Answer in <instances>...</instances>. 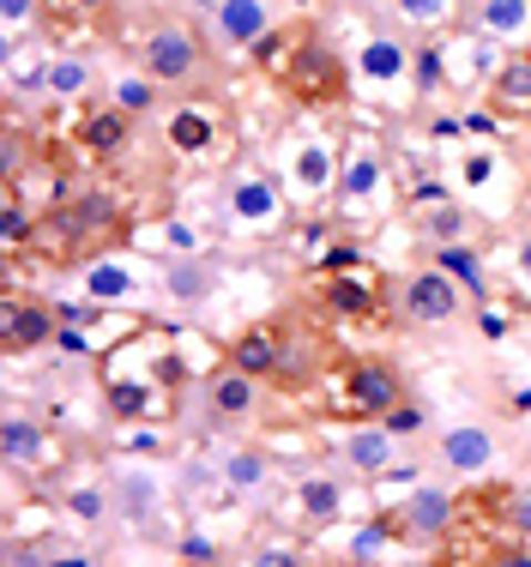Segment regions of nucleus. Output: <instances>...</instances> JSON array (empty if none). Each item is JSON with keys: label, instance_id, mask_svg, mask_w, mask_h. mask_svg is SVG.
Wrapping results in <instances>:
<instances>
[{"label": "nucleus", "instance_id": "1", "mask_svg": "<svg viewBox=\"0 0 531 567\" xmlns=\"http://www.w3.org/2000/svg\"><path fill=\"white\" fill-rule=\"evenodd\" d=\"M127 241V212L109 187H73L61 194L54 206H43L37 218V236H31V254L49 266H91L103 260L109 248Z\"/></svg>", "mask_w": 531, "mask_h": 567}, {"label": "nucleus", "instance_id": "2", "mask_svg": "<svg viewBox=\"0 0 531 567\" xmlns=\"http://www.w3.org/2000/svg\"><path fill=\"white\" fill-rule=\"evenodd\" d=\"M272 327H278V374H272V386L278 393H315L320 381H333L338 374V344L333 332H326V320L315 308H284V315H272Z\"/></svg>", "mask_w": 531, "mask_h": 567}, {"label": "nucleus", "instance_id": "3", "mask_svg": "<svg viewBox=\"0 0 531 567\" xmlns=\"http://www.w3.org/2000/svg\"><path fill=\"white\" fill-rule=\"evenodd\" d=\"M278 85L290 91V103H303V110H345L350 91H357V66L308 24L303 43L290 49V61L278 66Z\"/></svg>", "mask_w": 531, "mask_h": 567}, {"label": "nucleus", "instance_id": "4", "mask_svg": "<svg viewBox=\"0 0 531 567\" xmlns=\"http://www.w3.org/2000/svg\"><path fill=\"white\" fill-rule=\"evenodd\" d=\"M140 73H152L157 85H175V91L182 85L200 91L217 79V55H212L206 37H200V24L157 19V24H145V37H140Z\"/></svg>", "mask_w": 531, "mask_h": 567}, {"label": "nucleus", "instance_id": "5", "mask_svg": "<svg viewBox=\"0 0 531 567\" xmlns=\"http://www.w3.org/2000/svg\"><path fill=\"white\" fill-rule=\"evenodd\" d=\"M338 386V416H350V423H380L387 411H399L405 399H411V386H405V369L392 357H345L333 374Z\"/></svg>", "mask_w": 531, "mask_h": 567}, {"label": "nucleus", "instance_id": "6", "mask_svg": "<svg viewBox=\"0 0 531 567\" xmlns=\"http://www.w3.org/2000/svg\"><path fill=\"white\" fill-rule=\"evenodd\" d=\"M453 495L441 489V483H417V489H405L399 507H380L375 525L387 532V544H441L447 532H453Z\"/></svg>", "mask_w": 531, "mask_h": 567}, {"label": "nucleus", "instance_id": "7", "mask_svg": "<svg viewBox=\"0 0 531 567\" xmlns=\"http://www.w3.org/2000/svg\"><path fill=\"white\" fill-rule=\"evenodd\" d=\"M54 339H61V308H49L43 296L7 290V302H0V350L31 357V350H49Z\"/></svg>", "mask_w": 531, "mask_h": 567}, {"label": "nucleus", "instance_id": "8", "mask_svg": "<svg viewBox=\"0 0 531 567\" xmlns=\"http://www.w3.org/2000/svg\"><path fill=\"white\" fill-rule=\"evenodd\" d=\"M399 315L411 320V327H453V320L466 315V290H459L441 266H423V272H411L399 284Z\"/></svg>", "mask_w": 531, "mask_h": 567}, {"label": "nucleus", "instance_id": "9", "mask_svg": "<svg viewBox=\"0 0 531 567\" xmlns=\"http://www.w3.org/2000/svg\"><path fill=\"white\" fill-rule=\"evenodd\" d=\"M73 145H79V157H91V164H115V157H127V145H133V115L121 110V103H109V97L79 103Z\"/></svg>", "mask_w": 531, "mask_h": 567}, {"label": "nucleus", "instance_id": "10", "mask_svg": "<svg viewBox=\"0 0 531 567\" xmlns=\"http://www.w3.org/2000/svg\"><path fill=\"white\" fill-rule=\"evenodd\" d=\"M435 453H441V465L453 471V477H489L496 471V435H489L483 423H447L441 441H435Z\"/></svg>", "mask_w": 531, "mask_h": 567}, {"label": "nucleus", "instance_id": "11", "mask_svg": "<svg viewBox=\"0 0 531 567\" xmlns=\"http://www.w3.org/2000/svg\"><path fill=\"white\" fill-rule=\"evenodd\" d=\"M212 31H217V43H229V49H242V55H254V49H261L266 37L278 31V12H272V0H217Z\"/></svg>", "mask_w": 531, "mask_h": 567}, {"label": "nucleus", "instance_id": "12", "mask_svg": "<svg viewBox=\"0 0 531 567\" xmlns=\"http://www.w3.org/2000/svg\"><path fill=\"white\" fill-rule=\"evenodd\" d=\"M489 115L501 121H531V49H508L496 66V79L483 85Z\"/></svg>", "mask_w": 531, "mask_h": 567}, {"label": "nucleus", "instance_id": "13", "mask_svg": "<svg viewBox=\"0 0 531 567\" xmlns=\"http://www.w3.org/2000/svg\"><path fill=\"white\" fill-rule=\"evenodd\" d=\"M380 284L369 278V272H350V266H338V272H326L320 278V308L333 320H369V315H380Z\"/></svg>", "mask_w": 531, "mask_h": 567}, {"label": "nucleus", "instance_id": "14", "mask_svg": "<svg viewBox=\"0 0 531 567\" xmlns=\"http://www.w3.org/2000/svg\"><path fill=\"white\" fill-rule=\"evenodd\" d=\"M224 212L242 229H266V224L284 218V194H278V182H272V175H242V182H229Z\"/></svg>", "mask_w": 531, "mask_h": 567}, {"label": "nucleus", "instance_id": "15", "mask_svg": "<svg viewBox=\"0 0 531 567\" xmlns=\"http://www.w3.org/2000/svg\"><path fill=\"white\" fill-rule=\"evenodd\" d=\"M261 386L266 381H254V374H242V369H217L206 374V404H212V416L217 423H248V416H261Z\"/></svg>", "mask_w": 531, "mask_h": 567}, {"label": "nucleus", "instance_id": "16", "mask_svg": "<svg viewBox=\"0 0 531 567\" xmlns=\"http://www.w3.org/2000/svg\"><path fill=\"white\" fill-rule=\"evenodd\" d=\"M0 453H7V471H49L54 465V435L37 416L12 411L7 423H0Z\"/></svg>", "mask_w": 531, "mask_h": 567}, {"label": "nucleus", "instance_id": "17", "mask_svg": "<svg viewBox=\"0 0 531 567\" xmlns=\"http://www.w3.org/2000/svg\"><path fill=\"white\" fill-rule=\"evenodd\" d=\"M217 133H224V121H217L212 103H182V110H170V121H163V140H170V152L182 157H206L217 145Z\"/></svg>", "mask_w": 531, "mask_h": 567}, {"label": "nucleus", "instance_id": "18", "mask_svg": "<svg viewBox=\"0 0 531 567\" xmlns=\"http://www.w3.org/2000/svg\"><path fill=\"white\" fill-rule=\"evenodd\" d=\"M224 362L272 386V374H278V327H272V315H266V320H254V327H242L236 339L224 344Z\"/></svg>", "mask_w": 531, "mask_h": 567}, {"label": "nucleus", "instance_id": "19", "mask_svg": "<svg viewBox=\"0 0 531 567\" xmlns=\"http://www.w3.org/2000/svg\"><path fill=\"white\" fill-rule=\"evenodd\" d=\"M338 453H345V465L357 471V477L380 483L392 465H399V435H387L380 423H362V429H350V435H345V447H338Z\"/></svg>", "mask_w": 531, "mask_h": 567}, {"label": "nucleus", "instance_id": "20", "mask_svg": "<svg viewBox=\"0 0 531 567\" xmlns=\"http://www.w3.org/2000/svg\"><path fill=\"white\" fill-rule=\"evenodd\" d=\"M380 182H387V157H380V145L369 140H357L345 157H338V199H375L380 194Z\"/></svg>", "mask_w": 531, "mask_h": 567}, {"label": "nucleus", "instance_id": "21", "mask_svg": "<svg viewBox=\"0 0 531 567\" xmlns=\"http://www.w3.org/2000/svg\"><path fill=\"white\" fill-rule=\"evenodd\" d=\"M478 31L496 43L531 49V0H478Z\"/></svg>", "mask_w": 531, "mask_h": 567}, {"label": "nucleus", "instance_id": "22", "mask_svg": "<svg viewBox=\"0 0 531 567\" xmlns=\"http://www.w3.org/2000/svg\"><path fill=\"white\" fill-rule=\"evenodd\" d=\"M133 290H140V272H133L127 260H115V254H103V260H91V266H85V296H91V308H103V302H127Z\"/></svg>", "mask_w": 531, "mask_h": 567}, {"label": "nucleus", "instance_id": "23", "mask_svg": "<svg viewBox=\"0 0 531 567\" xmlns=\"http://www.w3.org/2000/svg\"><path fill=\"white\" fill-rule=\"evenodd\" d=\"M290 182L303 187V194H326V187H338V157H333V145H326V140H303V145H296Z\"/></svg>", "mask_w": 531, "mask_h": 567}, {"label": "nucleus", "instance_id": "24", "mask_svg": "<svg viewBox=\"0 0 531 567\" xmlns=\"http://www.w3.org/2000/svg\"><path fill=\"white\" fill-rule=\"evenodd\" d=\"M91 91H98V66L85 55H49V97L91 103Z\"/></svg>", "mask_w": 531, "mask_h": 567}, {"label": "nucleus", "instance_id": "25", "mask_svg": "<svg viewBox=\"0 0 531 567\" xmlns=\"http://www.w3.org/2000/svg\"><path fill=\"white\" fill-rule=\"evenodd\" d=\"M296 502H303V519L308 525H338V519H345V483L320 477V471H315V477L296 483Z\"/></svg>", "mask_w": 531, "mask_h": 567}, {"label": "nucleus", "instance_id": "26", "mask_svg": "<svg viewBox=\"0 0 531 567\" xmlns=\"http://www.w3.org/2000/svg\"><path fill=\"white\" fill-rule=\"evenodd\" d=\"M429 266H441V272L453 278L459 290H466V296H478V308L489 302V278H483V260H478V254L466 248V241H453V248H435V260H429Z\"/></svg>", "mask_w": 531, "mask_h": 567}, {"label": "nucleus", "instance_id": "27", "mask_svg": "<svg viewBox=\"0 0 531 567\" xmlns=\"http://www.w3.org/2000/svg\"><path fill=\"white\" fill-rule=\"evenodd\" d=\"M423 236L435 241V248H453V241L471 236V212L459 206V199H435V206H423Z\"/></svg>", "mask_w": 531, "mask_h": 567}, {"label": "nucleus", "instance_id": "28", "mask_svg": "<svg viewBox=\"0 0 531 567\" xmlns=\"http://www.w3.org/2000/svg\"><path fill=\"white\" fill-rule=\"evenodd\" d=\"M163 290L175 296V302H206V296L217 290V278L206 272V266L194 260V254H182V260L163 266Z\"/></svg>", "mask_w": 531, "mask_h": 567}, {"label": "nucleus", "instance_id": "29", "mask_svg": "<svg viewBox=\"0 0 531 567\" xmlns=\"http://www.w3.org/2000/svg\"><path fill=\"white\" fill-rule=\"evenodd\" d=\"M224 483H229V495H254L261 483L272 477V458L261 447H236V453H224Z\"/></svg>", "mask_w": 531, "mask_h": 567}, {"label": "nucleus", "instance_id": "30", "mask_svg": "<svg viewBox=\"0 0 531 567\" xmlns=\"http://www.w3.org/2000/svg\"><path fill=\"white\" fill-rule=\"evenodd\" d=\"M115 507H121V519H152L157 513V477L152 471H121L115 477Z\"/></svg>", "mask_w": 531, "mask_h": 567}, {"label": "nucleus", "instance_id": "31", "mask_svg": "<svg viewBox=\"0 0 531 567\" xmlns=\"http://www.w3.org/2000/svg\"><path fill=\"white\" fill-rule=\"evenodd\" d=\"M362 79H380V85H392V79H405V66H411V55H405V43H392V37H369L362 43Z\"/></svg>", "mask_w": 531, "mask_h": 567}, {"label": "nucleus", "instance_id": "32", "mask_svg": "<svg viewBox=\"0 0 531 567\" xmlns=\"http://www.w3.org/2000/svg\"><path fill=\"white\" fill-rule=\"evenodd\" d=\"M67 513H73L79 525H109V519H121V507H115V483H79V489H67Z\"/></svg>", "mask_w": 531, "mask_h": 567}, {"label": "nucleus", "instance_id": "33", "mask_svg": "<svg viewBox=\"0 0 531 567\" xmlns=\"http://www.w3.org/2000/svg\"><path fill=\"white\" fill-rule=\"evenodd\" d=\"M109 103H121V110L140 121V115H152L157 103H163V85H157L152 73H121L115 85H109Z\"/></svg>", "mask_w": 531, "mask_h": 567}, {"label": "nucleus", "instance_id": "34", "mask_svg": "<svg viewBox=\"0 0 531 567\" xmlns=\"http://www.w3.org/2000/svg\"><path fill=\"white\" fill-rule=\"evenodd\" d=\"M37 218H43V212H31V206H24V194H0V241H7V254L31 248Z\"/></svg>", "mask_w": 531, "mask_h": 567}, {"label": "nucleus", "instance_id": "35", "mask_svg": "<svg viewBox=\"0 0 531 567\" xmlns=\"http://www.w3.org/2000/svg\"><path fill=\"white\" fill-rule=\"evenodd\" d=\"M103 399L115 404V416H127V423L157 411V399H152V386H145V381L140 386H133V381H103Z\"/></svg>", "mask_w": 531, "mask_h": 567}, {"label": "nucleus", "instance_id": "36", "mask_svg": "<svg viewBox=\"0 0 531 567\" xmlns=\"http://www.w3.org/2000/svg\"><path fill=\"white\" fill-rule=\"evenodd\" d=\"M459 0H392V12H399L405 24H417V31H441L447 19H453Z\"/></svg>", "mask_w": 531, "mask_h": 567}, {"label": "nucleus", "instance_id": "37", "mask_svg": "<svg viewBox=\"0 0 531 567\" xmlns=\"http://www.w3.org/2000/svg\"><path fill=\"white\" fill-rule=\"evenodd\" d=\"M98 12H103V0H43V24H54V31H79Z\"/></svg>", "mask_w": 531, "mask_h": 567}, {"label": "nucleus", "instance_id": "38", "mask_svg": "<svg viewBox=\"0 0 531 567\" xmlns=\"http://www.w3.org/2000/svg\"><path fill=\"white\" fill-rule=\"evenodd\" d=\"M31 19H43V0H0V31H7V49H19V31Z\"/></svg>", "mask_w": 531, "mask_h": 567}, {"label": "nucleus", "instance_id": "39", "mask_svg": "<svg viewBox=\"0 0 531 567\" xmlns=\"http://www.w3.org/2000/svg\"><path fill=\"white\" fill-rule=\"evenodd\" d=\"M501 525H508V537L531 544V495H525V489H508V495H501Z\"/></svg>", "mask_w": 531, "mask_h": 567}, {"label": "nucleus", "instance_id": "40", "mask_svg": "<svg viewBox=\"0 0 531 567\" xmlns=\"http://www.w3.org/2000/svg\"><path fill=\"white\" fill-rule=\"evenodd\" d=\"M248 567H308V561H303V549H296V544H261L248 556Z\"/></svg>", "mask_w": 531, "mask_h": 567}, {"label": "nucleus", "instance_id": "41", "mask_svg": "<svg viewBox=\"0 0 531 567\" xmlns=\"http://www.w3.org/2000/svg\"><path fill=\"white\" fill-rule=\"evenodd\" d=\"M380 429H387V435H399V441H405V435H417V429H423V411H417V404L405 399L399 411H387V416H380Z\"/></svg>", "mask_w": 531, "mask_h": 567}, {"label": "nucleus", "instance_id": "42", "mask_svg": "<svg viewBox=\"0 0 531 567\" xmlns=\"http://www.w3.org/2000/svg\"><path fill=\"white\" fill-rule=\"evenodd\" d=\"M7 567H49V544H24V537H12Z\"/></svg>", "mask_w": 531, "mask_h": 567}, {"label": "nucleus", "instance_id": "43", "mask_svg": "<svg viewBox=\"0 0 531 567\" xmlns=\"http://www.w3.org/2000/svg\"><path fill=\"white\" fill-rule=\"evenodd\" d=\"M489 567H531V544H520V537H513V544H501L496 556H489Z\"/></svg>", "mask_w": 531, "mask_h": 567}, {"label": "nucleus", "instance_id": "44", "mask_svg": "<svg viewBox=\"0 0 531 567\" xmlns=\"http://www.w3.org/2000/svg\"><path fill=\"white\" fill-rule=\"evenodd\" d=\"M49 567H98L85 556V549H61V544H49Z\"/></svg>", "mask_w": 531, "mask_h": 567}, {"label": "nucleus", "instance_id": "45", "mask_svg": "<svg viewBox=\"0 0 531 567\" xmlns=\"http://www.w3.org/2000/svg\"><path fill=\"white\" fill-rule=\"evenodd\" d=\"M489 169H496V164H489L483 152H471V157H466V182H471V187H478V182H489Z\"/></svg>", "mask_w": 531, "mask_h": 567}, {"label": "nucleus", "instance_id": "46", "mask_svg": "<svg viewBox=\"0 0 531 567\" xmlns=\"http://www.w3.org/2000/svg\"><path fill=\"white\" fill-rule=\"evenodd\" d=\"M513 266H520V284H531V229L520 236V248H513Z\"/></svg>", "mask_w": 531, "mask_h": 567}, {"label": "nucleus", "instance_id": "47", "mask_svg": "<svg viewBox=\"0 0 531 567\" xmlns=\"http://www.w3.org/2000/svg\"><path fill=\"white\" fill-rule=\"evenodd\" d=\"M478 320H483V339H508V320H501V315H496V308H483V315H478Z\"/></svg>", "mask_w": 531, "mask_h": 567}, {"label": "nucleus", "instance_id": "48", "mask_svg": "<svg viewBox=\"0 0 531 567\" xmlns=\"http://www.w3.org/2000/svg\"><path fill=\"white\" fill-rule=\"evenodd\" d=\"M369 567H411V561H369Z\"/></svg>", "mask_w": 531, "mask_h": 567}]
</instances>
